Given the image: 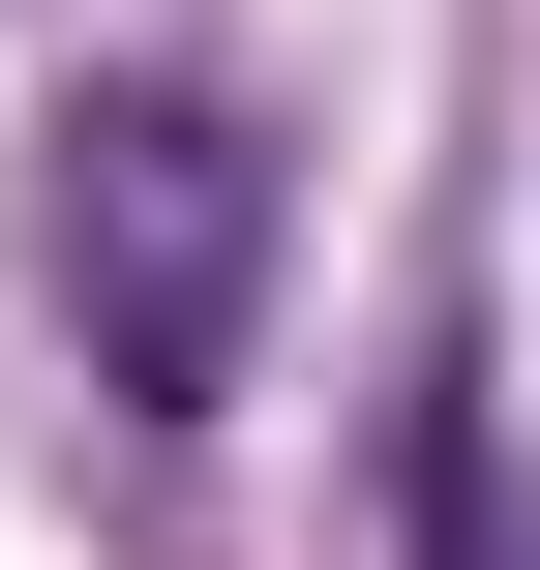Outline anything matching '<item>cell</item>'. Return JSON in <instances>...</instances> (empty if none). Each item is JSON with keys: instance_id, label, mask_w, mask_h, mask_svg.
<instances>
[{"instance_id": "6da1fadb", "label": "cell", "mask_w": 540, "mask_h": 570, "mask_svg": "<svg viewBox=\"0 0 540 570\" xmlns=\"http://www.w3.org/2000/svg\"><path fill=\"white\" fill-rule=\"evenodd\" d=\"M30 240H60L90 391H120V421H210L240 331H271V120L180 90V60H120V90L60 120V180H30Z\"/></svg>"}, {"instance_id": "7a4b0ae2", "label": "cell", "mask_w": 540, "mask_h": 570, "mask_svg": "<svg viewBox=\"0 0 540 570\" xmlns=\"http://www.w3.org/2000/svg\"><path fill=\"white\" fill-rule=\"evenodd\" d=\"M391 570H540V421H511V361H481V301L391 391Z\"/></svg>"}]
</instances>
